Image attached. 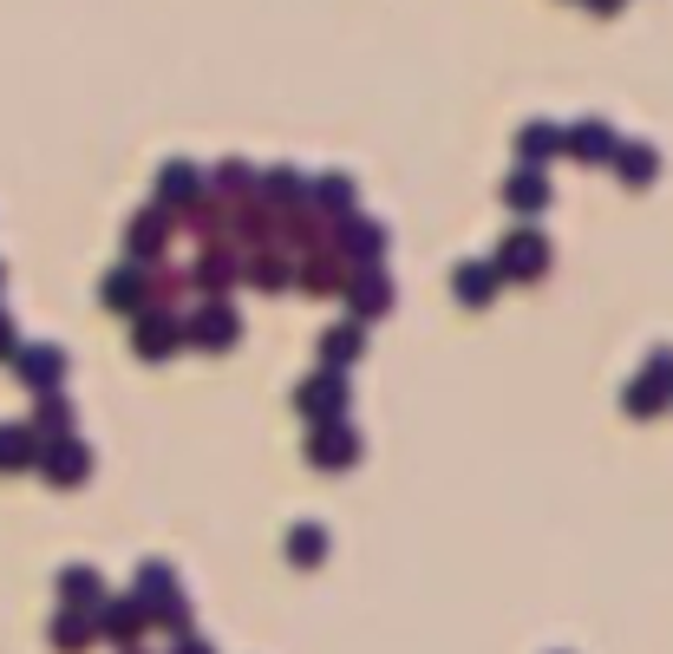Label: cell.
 I'll return each instance as SVG.
<instances>
[{"label":"cell","instance_id":"obj_1","mask_svg":"<svg viewBox=\"0 0 673 654\" xmlns=\"http://www.w3.org/2000/svg\"><path fill=\"white\" fill-rule=\"evenodd\" d=\"M353 459V432H321V465H340Z\"/></svg>","mask_w":673,"mask_h":654},{"label":"cell","instance_id":"obj_2","mask_svg":"<svg viewBox=\"0 0 673 654\" xmlns=\"http://www.w3.org/2000/svg\"><path fill=\"white\" fill-rule=\"evenodd\" d=\"M537 262H543V249H537V236H517V249H510V269H524V275H530Z\"/></svg>","mask_w":673,"mask_h":654},{"label":"cell","instance_id":"obj_3","mask_svg":"<svg viewBox=\"0 0 673 654\" xmlns=\"http://www.w3.org/2000/svg\"><path fill=\"white\" fill-rule=\"evenodd\" d=\"M353 341H360V334L347 328V334H334V341H327V354H334V360H353Z\"/></svg>","mask_w":673,"mask_h":654}]
</instances>
